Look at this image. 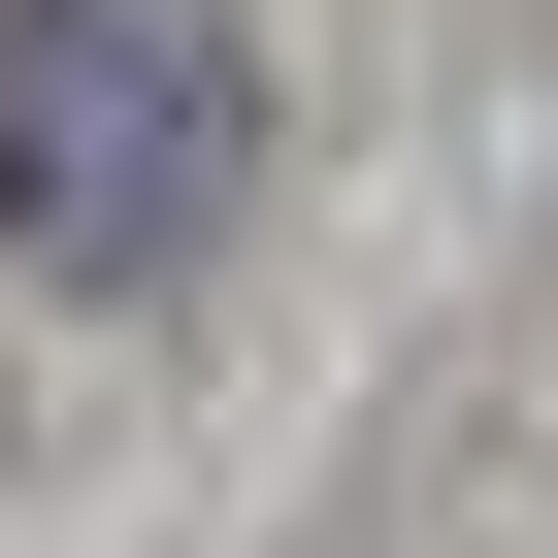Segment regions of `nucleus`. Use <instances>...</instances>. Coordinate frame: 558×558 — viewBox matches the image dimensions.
I'll use <instances>...</instances> for the list:
<instances>
[{
  "instance_id": "nucleus-1",
  "label": "nucleus",
  "mask_w": 558,
  "mask_h": 558,
  "mask_svg": "<svg viewBox=\"0 0 558 558\" xmlns=\"http://www.w3.org/2000/svg\"><path fill=\"white\" fill-rule=\"evenodd\" d=\"M230 197H263L230 0H0V263L165 296V263H230Z\"/></svg>"
}]
</instances>
